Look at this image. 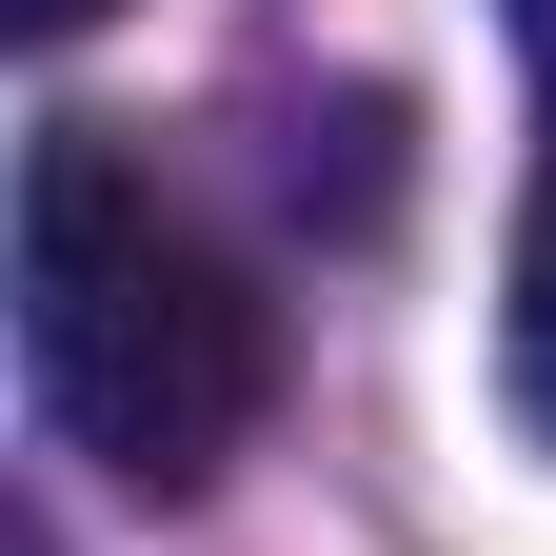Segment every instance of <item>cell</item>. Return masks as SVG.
<instances>
[{
  "label": "cell",
  "instance_id": "cell-3",
  "mask_svg": "<svg viewBox=\"0 0 556 556\" xmlns=\"http://www.w3.org/2000/svg\"><path fill=\"white\" fill-rule=\"evenodd\" d=\"M0 21H21V40H80V21H100V0H0Z\"/></svg>",
  "mask_w": 556,
  "mask_h": 556
},
{
  "label": "cell",
  "instance_id": "cell-2",
  "mask_svg": "<svg viewBox=\"0 0 556 556\" xmlns=\"http://www.w3.org/2000/svg\"><path fill=\"white\" fill-rule=\"evenodd\" d=\"M497 397H517V438L556 457V139H536V179H517V278H497Z\"/></svg>",
  "mask_w": 556,
  "mask_h": 556
},
{
  "label": "cell",
  "instance_id": "cell-1",
  "mask_svg": "<svg viewBox=\"0 0 556 556\" xmlns=\"http://www.w3.org/2000/svg\"><path fill=\"white\" fill-rule=\"evenodd\" d=\"M21 378H40V417L100 477H139V497H199V477L258 438V397H278V299L100 119L21 139Z\"/></svg>",
  "mask_w": 556,
  "mask_h": 556
},
{
  "label": "cell",
  "instance_id": "cell-4",
  "mask_svg": "<svg viewBox=\"0 0 556 556\" xmlns=\"http://www.w3.org/2000/svg\"><path fill=\"white\" fill-rule=\"evenodd\" d=\"M517 60H536V100H556V0H517Z\"/></svg>",
  "mask_w": 556,
  "mask_h": 556
}]
</instances>
